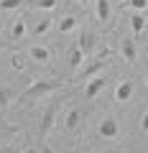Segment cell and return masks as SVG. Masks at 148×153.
Here are the masks:
<instances>
[{
	"label": "cell",
	"mask_w": 148,
	"mask_h": 153,
	"mask_svg": "<svg viewBox=\"0 0 148 153\" xmlns=\"http://www.w3.org/2000/svg\"><path fill=\"white\" fill-rule=\"evenodd\" d=\"M64 84L61 82H51V79H39V82H33L31 87L26 89V92H21V100H39L44 97V94L54 92V89H61Z\"/></svg>",
	"instance_id": "obj_1"
},
{
	"label": "cell",
	"mask_w": 148,
	"mask_h": 153,
	"mask_svg": "<svg viewBox=\"0 0 148 153\" xmlns=\"http://www.w3.org/2000/svg\"><path fill=\"white\" fill-rule=\"evenodd\" d=\"M97 135L102 138V140H115V138L120 135V123H118L115 115H105L102 120H100V125H97Z\"/></svg>",
	"instance_id": "obj_2"
},
{
	"label": "cell",
	"mask_w": 148,
	"mask_h": 153,
	"mask_svg": "<svg viewBox=\"0 0 148 153\" xmlns=\"http://www.w3.org/2000/svg\"><path fill=\"white\" fill-rule=\"evenodd\" d=\"M59 102L61 100L51 102L49 107L44 110V115H41V140H44V138L51 133V128H54V117H56V112H59Z\"/></svg>",
	"instance_id": "obj_3"
},
{
	"label": "cell",
	"mask_w": 148,
	"mask_h": 153,
	"mask_svg": "<svg viewBox=\"0 0 148 153\" xmlns=\"http://www.w3.org/2000/svg\"><path fill=\"white\" fill-rule=\"evenodd\" d=\"M105 84H107V76H100V74L92 76V79L87 82V87H84V97H87V100H94V97L105 89Z\"/></svg>",
	"instance_id": "obj_4"
},
{
	"label": "cell",
	"mask_w": 148,
	"mask_h": 153,
	"mask_svg": "<svg viewBox=\"0 0 148 153\" xmlns=\"http://www.w3.org/2000/svg\"><path fill=\"white\" fill-rule=\"evenodd\" d=\"M120 54H123V59H125L128 64H135L138 51H135V41H133L130 36H125V38L120 41Z\"/></svg>",
	"instance_id": "obj_5"
},
{
	"label": "cell",
	"mask_w": 148,
	"mask_h": 153,
	"mask_svg": "<svg viewBox=\"0 0 148 153\" xmlns=\"http://www.w3.org/2000/svg\"><path fill=\"white\" fill-rule=\"evenodd\" d=\"M133 89H135V87H133L130 79L120 82V84H118V89H115V100H118V102H128V100L133 97Z\"/></svg>",
	"instance_id": "obj_6"
},
{
	"label": "cell",
	"mask_w": 148,
	"mask_h": 153,
	"mask_svg": "<svg viewBox=\"0 0 148 153\" xmlns=\"http://www.w3.org/2000/svg\"><path fill=\"white\" fill-rule=\"evenodd\" d=\"M79 49H82L84 56H89L94 51V36H92V31H82V33H79Z\"/></svg>",
	"instance_id": "obj_7"
},
{
	"label": "cell",
	"mask_w": 148,
	"mask_h": 153,
	"mask_svg": "<svg viewBox=\"0 0 148 153\" xmlns=\"http://www.w3.org/2000/svg\"><path fill=\"white\" fill-rule=\"evenodd\" d=\"M28 54H31L33 61H39V64H46V61L51 59V51L46 49V46H31V49H28Z\"/></svg>",
	"instance_id": "obj_8"
},
{
	"label": "cell",
	"mask_w": 148,
	"mask_h": 153,
	"mask_svg": "<svg viewBox=\"0 0 148 153\" xmlns=\"http://www.w3.org/2000/svg\"><path fill=\"white\" fill-rule=\"evenodd\" d=\"M102 66H105V61H102V59H97L94 64H89L87 69H82V71H79V76H77V79H84V76H89V79H92V76H97V74H100V69H102Z\"/></svg>",
	"instance_id": "obj_9"
},
{
	"label": "cell",
	"mask_w": 148,
	"mask_h": 153,
	"mask_svg": "<svg viewBox=\"0 0 148 153\" xmlns=\"http://www.w3.org/2000/svg\"><path fill=\"white\" fill-rule=\"evenodd\" d=\"M97 21L100 23L110 21V0H97Z\"/></svg>",
	"instance_id": "obj_10"
},
{
	"label": "cell",
	"mask_w": 148,
	"mask_h": 153,
	"mask_svg": "<svg viewBox=\"0 0 148 153\" xmlns=\"http://www.w3.org/2000/svg\"><path fill=\"white\" fill-rule=\"evenodd\" d=\"M51 21H54V18H51V16H44V18H41L39 23H36V26H33L31 36H41V33H46V31H49V28H51Z\"/></svg>",
	"instance_id": "obj_11"
},
{
	"label": "cell",
	"mask_w": 148,
	"mask_h": 153,
	"mask_svg": "<svg viewBox=\"0 0 148 153\" xmlns=\"http://www.w3.org/2000/svg\"><path fill=\"white\" fill-rule=\"evenodd\" d=\"M69 64H71V69H79V66L84 64V54H82V49H71L69 51Z\"/></svg>",
	"instance_id": "obj_12"
},
{
	"label": "cell",
	"mask_w": 148,
	"mask_h": 153,
	"mask_svg": "<svg viewBox=\"0 0 148 153\" xmlns=\"http://www.w3.org/2000/svg\"><path fill=\"white\" fill-rule=\"evenodd\" d=\"M130 28H133V33H141L143 28H146V16L143 13H135V16H130Z\"/></svg>",
	"instance_id": "obj_13"
},
{
	"label": "cell",
	"mask_w": 148,
	"mask_h": 153,
	"mask_svg": "<svg viewBox=\"0 0 148 153\" xmlns=\"http://www.w3.org/2000/svg\"><path fill=\"white\" fill-rule=\"evenodd\" d=\"M74 26H77V16H64V18L59 21V31H61V33H69Z\"/></svg>",
	"instance_id": "obj_14"
},
{
	"label": "cell",
	"mask_w": 148,
	"mask_h": 153,
	"mask_svg": "<svg viewBox=\"0 0 148 153\" xmlns=\"http://www.w3.org/2000/svg\"><path fill=\"white\" fill-rule=\"evenodd\" d=\"M10 36H13V38H23V36H26V23H23V21H16V23L10 26Z\"/></svg>",
	"instance_id": "obj_15"
},
{
	"label": "cell",
	"mask_w": 148,
	"mask_h": 153,
	"mask_svg": "<svg viewBox=\"0 0 148 153\" xmlns=\"http://www.w3.org/2000/svg\"><path fill=\"white\" fill-rule=\"evenodd\" d=\"M79 123V110H69V115H66V128L69 130H74Z\"/></svg>",
	"instance_id": "obj_16"
},
{
	"label": "cell",
	"mask_w": 148,
	"mask_h": 153,
	"mask_svg": "<svg viewBox=\"0 0 148 153\" xmlns=\"http://www.w3.org/2000/svg\"><path fill=\"white\" fill-rule=\"evenodd\" d=\"M10 100H13V89L10 87H3V89H0V107L10 105Z\"/></svg>",
	"instance_id": "obj_17"
},
{
	"label": "cell",
	"mask_w": 148,
	"mask_h": 153,
	"mask_svg": "<svg viewBox=\"0 0 148 153\" xmlns=\"http://www.w3.org/2000/svg\"><path fill=\"white\" fill-rule=\"evenodd\" d=\"M23 5V0H0V10H16Z\"/></svg>",
	"instance_id": "obj_18"
},
{
	"label": "cell",
	"mask_w": 148,
	"mask_h": 153,
	"mask_svg": "<svg viewBox=\"0 0 148 153\" xmlns=\"http://www.w3.org/2000/svg\"><path fill=\"white\" fill-rule=\"evenodd\" d=\"M36 8H41V10H54V8H56V0H39Z\"/></svg>",
	"instance_id": "obj_19"
},
{
	"label": "cell",
	"mask_w": 148,
	"mask_h": 153,
	"mask_svg": "<svg viewBox=\"0 0 148 153\" xmlns=\"http://www.w3.org/2000/svg\"><path fill=\"white\" fill-rule=\"evenodd\" d=\"M146 5H148V0H130V8L135 13H143V10H146Z\"/></svg>",
	"instance_id": "obj_20"
},
{
	"label": "cell",
	"mask_w": 148,
	"mask_h": 153,
	"mask_svg": "<svg viewBox=\"0 0 148 153\" xmlns=\"http://www.w3.org/2000/svg\"><path fill=\"white\" fill-rule=\"evenodd\" d=\"M141 128H143V130H148V110H146V115H143V120H141Z\"/></svg>",
	"instance_id": "obj_21"
},
{
	"label": "cell",
	"mask_w": 148,
	"mask_h": 153,
	"mask_svg": "<svg viewBox=\"0 0 148 153\" xmlns=\"http://www.w3.org/2000/svg\"><path fill=\"white\" fill-rule=\"evenodd\" d=\"M0 153H21V151H13V148H0Z\"/></svg>",
	"instance_id": "obj_22"
},
{
	"label": "cell",
	"mask_w": 148,
	"mask_h": 153,
	"mask_svg": "<svg viewBox=\"0 0 148 153\" xmlns=\"http://www.w3.org/2000/svg\"><path fill=\"white\" fill-rule=\"evenodd\" d=\"M77 3H79V5H87V3H89V0H77Z\"/></svg>",
	"instance_id": "obj_23"
},
{
	"label": "cell",
	"mask_w": 148,
	"mask_h": 153,
	"mask_svg": "<svg viewBox=\"0 0 148 153\" xmlns=\"http://www.w3.org/2000/svg\"><path fill=\"white\" fill-rule=\"evenodd\" d=\"M3 130H5V128H3V125H0V133H3Z\"/></svg>",
	"instance_id": "obj_24"
},
{
	"label": "cell",
	"mask_w": 148,
	"mask_h": 153,
	"mask_svg": "<svg viewBox=\"0 0 148 153\" xmlns=\"http://www.w3.org/2000/svg\"><path fill=\"white\" fill-rule=\"evenodd\" d=\"M123 153H130V151H123Z\"/></svg>",
	"instance_id": "obj_25"
}]
</instances>
